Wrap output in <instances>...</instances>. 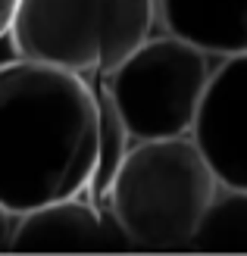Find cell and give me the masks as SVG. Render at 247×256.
<instances>
[{
    "instance_id": "1",
    "label": "cell",
    "mask_w": 247,
    "mask_h": 256,
    "mask_svg": "<svg viewBox=\"0 0 247 256\" xmlns=\"http://www.w3.org/2000/svg\"><path fill=\"white\" fill-rule=\"evenodd\" d=\"M97 160V91L38 60L0 66V203L13 212L85 194Z\"/></svg>"
},
{
    "instance_id": "2",
    "label": "cell",
    "mask_w": 247,
    "mask_h": 256,
    "mask_svg": "<svg viewBox=\"0 0 247 256\" xmlns=\"http://www.w3.org/2000/svg\"><path fill=\"white\" fill-rule=\"evenodd\" d=\"M216 188L219 178L191 134L135 140L103 206L135 250H185Z\"/></svg>"
},
{
    "instance_id": "3",
    "label": "cell",
    "mask_w": 247,
    "mask_h": 256,
    "mask_svg": "<svg viewBox=\"0 0 247 256\" xmlns=\"http://www.w3.org/2000/svg\"><path fill=\"white\" fill-rule=\"evenodd\" d=\"M157 0H22L13 47L25 60L69 72H110L147 41Z\"/></svg>"
},
{
    "instance_id": "4",
    "label": "cell",
    "mask_w": 247,
    "mask_h": 256,
    "mask_svg": "<svg viewBox=\"0 0 247 256\" xmlns=\"http://www.w3.org/2000/svg\"><path fill=\"white\" fill-rule=\"evenodd\" d=\"M210 75L206 50L166 32L141 41L100 82L135 140H160L194 132Z\"/></svg>"
},
{
    "instance_id": "5",
    "label": "cell",
    "mask_w": 247,
    "mask_h": 256,
    "mask_svg": "<svg viewBox=\"0 0 247 256\" xmlns=\"http://www.w3.org/2000/svg\"><path fill=\"white\" fill-rule=\"evenodd\" d=\"M191 138L219 182L247 188V54L222 56L213 69Z\"/></svg>"
},
{
    "instance_id": "6",
    "label": "cell",
    "mask_w": 247,
    "mask_h": 256,
    "mask_svg": "<svg viewBox=\"0 0 247 256\" xmlns=\"http://www.w3.org/2000/svg\"><path fill=\"white\" fill-rule=\"evenodd\" d=\"M13 250L19 253H100V250H135L107 206L91 197H63L29 212H19Z\"/></svg>"
},
{
    "instance_id": "7",
    "label": "cell",
    "mask_w": 247,
    "mask_h": 256,
    "mask_svg": "<svg viewBox=\"0 0 247 256\" xmlns=\"http://www.w3.org/2000/svg\"><path fill=\"white\" fill-rule=\"evenodd\" d=\"M157 19L210 56L247 54V0H157Z\"/></svg>"
},
{
    "instance_id": "8",
    "label": "cell",
    "mask_w": 247,
    "mask_h": 256,
    "mask_svg": "<svg viewBox=\"0 0 247 256\" xmlns=\"http://www.w3.org/2000/svg\"><path fill=\"white\" fill-rule=\"evenodd\" d=\"M188 250L247 253V188L219 182Z\"/></svg>"
},
{
    "instance_id": "9",
    "label": "cell",
    "mask_w": 247,
    "mask_h": 256,
    "mask_svg": "<svg viewBox=\"0 0 247 256\" xmlns=\"http://www.w3.org/2000/svg\"><path fill=\"white\" fill-rule=\"evenodd\" d=\"M94 91H97V160H94V172H91V184H88L85 194L94 200L97 206H103L107 197H110L113 178L122 169L135 138L128 132L125 119L119 116V110H116L107 84L100 82Z\"/></svg>"
},
{
    "instance_id": "10",
    "label": "cell",
    "mask_w": 247,
    "mask_h": 256,
    "mask_svg": "<svg viewBox=\"0 0 247 256\" xmlns=\"http://www.w3.org/2000/svg\"><path fill=\"white\" fill-rule=\"evenodd\" d=\"M16 225H19V212H13L10 206L0 203V253L13 250V240H16Z\"/></svg>"
},
{
    "instance_id": "11",
    "label": "cell",
    "mask_w": 247,
    "mask_h": 256,
    "mask_svg": "<svg viewBox=\"0 0 247 256\" xmlns=\"http://www.w3.org/2000/svg\"><path fill=\"white\" fill-rule=\"evenodd\" d=\"M19 4H22V0H0V38L13 32V22H16Z\"/></svg>"
}]
</instances>
